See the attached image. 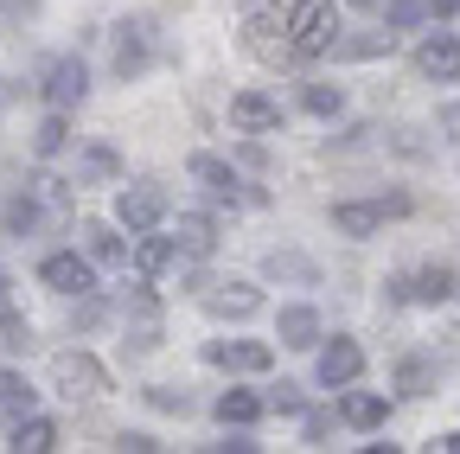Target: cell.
Returning a JSON list of instances; mask_svg holds the SVG:
<instances>
[{"mask_svg":"<svg viewBox=\"0 0 460 454\" xmlns=\"http://www.w3.org/2000/svg\"><path fill=\"white\" fill-rule=\"evenodd\" d=\"M275 7L288 13V39H295V65L307 58H326V51L339 45V13L326 7V0H275Z\"/></svg>","mask_w":460,"mask_h":454,"instance_id":"obj_1","label":"cell"},{"mask_svg":"<svg viewBox=\"0 0 460 454\" xmlns=\"http://www.w3.org/2000/svg\"><path fill=\"white\" fill-rule=\"evenodd\" d=\"M51 390L65 396V404H96V396L109 390V371H102L90 352L65 346V352H51Z\"/></svg>","mask_w":460,"mask_h":454,"instance_id":"obj_2","label":"cell"},{"mask_svg":"<svg viewBox=\"0 0 460 454\" xmlns=\"http://www.w3.org/2000/svg\"><path fill=\"white\" fill-rule=\"evenodd\" d=\"M160 218H166V186L135 180V186L115 192V224H122V231H154Z\"/></svg>","mask_w":460,"mask_h":454,"instance_id":"obj_3","label":"cell"},{"mask_svg":"<svg viewBox=\"0 0 460 454\" xmlns=\"http://www.w3.org/2000/svg\"><path fill=\"white\" fill-rule=\"evenodd\" d=\"M39 90H45V102H51V109H65V116H71V109L90 96V71H84V58H71V51H65V58H51Z\"/></svg>","mask_w":460,"mask_h":454,"instance_id":"obj_4","label":"cell"},{"mask_svg":"<svg viewBox=\"0 0 460 454\" xmlns=\"http://www.w3.org/2000/svg\"><path fill=\"white\" fill-rule=\"evenodd\" d=\"M410 211V199H371V205H332V231L339 237H371V231H384V218H402Z\"/></svg>","mask_w":460,"mask_h":454,"instance_id":"obj_5","label":"cell"},{"mask_svg":"<svg viewBox=\"0 0 460 454\" xmlns=\"http://www.w3.org/2000/svg\"><path fill=\"white\" fill-rule=\"evenodd\" d=\"M250 51L262 65H295V39H288V13L281 7H262L250 20Z\"/></svg>","mask_w":460,"mask_h":454,"instance_id":"obj_6","label":"cell"},{"mask_svg":"<svg viewBox=\"0 0 460 454\" xmlns=\"http://www.w3.org/2000/svg\"><path fill=\"white\" fill-rule=\"evenodd\" d=\"M39 281H45V289H58V295H90V289H96V263L77 256V250H58V256L39 263Z\"/></svg>","mask_w":460,"mask_h":454,"instance_id":"obj_7","label":"cell"},{"mask_svg":"<svg viewBox=\"0 0 460 454\" xmlns=\"http://www.w3.org/2000/svg\"><path fill=\"white\" fill-rule=\"evenodd\" d=\"M147 65H154V26L147 20L115 26V77H141Z\"/></svg>","mask_w":460,"mask_h":454,"instance_id":"obj_8","label":"cell"},{"mask_svg":"<svg viewBox=\"0 0 460 454\" xmlns=\"http://www.w3.org/2000/svg\"><path fill=\"white\" fill-rule=\"evenodd\" d=\"M416 71L435 77V84H460V39L454 32H435L416 45Z\"/></svg>","mask_w":460,"mask_h":454,"instance_id":"obj_9","label":"cell"},{"mask_svg":"<svg viewBox=\"0 0 460 454\" xmlns=\"http://www.w3.org/2000/svg\"><path fill=\"white\" fill-rule=\"evenodd\" d=\"M230 122L243 135H269V129H281V102L269 90H243V96H230Z\"/></svg>","mask_w":460,"mask_h":454,"instance_id":"obj_10","label":"cell"},{"mask_svg":"<svg viewBox=\"0 0 460 454\" xmlns=\"http://www.w3.org/2000/svg\"><path fill=\"white\" fill-rule=\"evenodd\" d=\"M365 371V352H358V339H332V346H320V384L326 390H345V384H358Z\"/></svg>","mask_w":460,"mask_h":454,"instance_id":"obj_11","label":"cell"},{"mask_svg":"<svg viewBox=\"0 0 460 454\" xmlns=\"http://www.w3.org/2000/svg\"><path fill=\"white\" fill-rule=\"evenodd\" d=\"M205 359H211V365H224V371H250V378L275 365V352L262 346V339H217Z\"/></svg>","mask_w":460,"mask_h":454,"instance_id":"obj_12","label":"cell"},{"mask_svg":"<svg viewBox=\"0 0 460 454\" xmlns=\"http://www.w3.org/2000/svg\"><path fill=\"white\" fill-rule=\"evenodd\" d=\"M205 314H217V320H250V314H262V289H250V281H217V289L205 295Z\"/></svg>","mask_w":460,"mask_h":454,"instance_id":"obj_13","label":"cell"},{"mask_svg":"<svg viewBox=\"0 0 460 454\" xmlns=\"http://www.w3.org/2000/svg\"><path fill=\"white\" fill-rule=\"evenodd\" d=\"M128 339L141 352L160 346V301H154V289H128Z\"/></svg>","mask_w":460,"mask_h":454,"instance_id":"obj_14","label":"cell"},{"mask_svg":"<svg viewBox=\"0 0 460 454\" xmlns=\"http://www.w3.org/2000/svg\"><path fill=\"white\" fill-rule=\"evenodd\" d=\"M262 410H269V396L237 390V384H230V390L217 396V423H224V429H250V423H262Z\"/></svg>","mask_w":460,"mask_h":454,"instance_id":"obj_15","label":"cell"},{"mask_svg":"<svg viewBox=\"0 0 460 454\" xmlns=\"http://www.w3.org/2000/svg\"><path fill=\"white\" fill-rule=\"evenodd\" d=\"M172 244H180V256H211L217 250V224L205 218V211H180V231H172Z\"/></svg>","mask_w":460,"mask_h":454,"instance_id":"obj_16","label":"cell"},{"mask_svg":"<svg viewBox=\"0 0 460 454\" xmlns=\"http://www.w3.org/2000/svg\"><path fill=\"white\" fill-rule=\"evenodd\" d=\"M275 339H281V346H295V352L320 346V314H314V307H281V320H275Z\"/></svg>","mask_w":460,"mask_h":454,"instance_id":"obj_17","label":"cell"},{"mask_svg":"<svg viewBox=\"0 0 460 454\" xmlns=\"http://www.w3.org/2000/svg\"><path fill=\"white\" fill-rule=\"evenodd\" d=\"M172 263H180V244L141 231V244H135V275H141V281H154V275H166Z\"/></svg>","mask_w":460,"mask_h":454,"instance_id":"obj_18","label":"cell"},{"mask_svg":"<svg viewBox=\"0 0 460 454\" xmlns=\"http://www.w3.org/2000/svg\"><path fill=\"white\" fill-rule=\"evenodd\" d=\"M7 448H13V454H45V448H58V429H51V416H39V410H26V416L13 423V435H7Z\"/></svg>","mask_w":460,"mask_h":454,"instance_id":"obj_19","label":"cell"},{"mask_svg":"<svg viewBox=\"0 0 460 454\" xmlns=\"http://www.w3.org/2000/svg\"><path fill=\"white\" fill-rule=\"evenodd\" d=\"M339 416L352 423V429H384V416H390V404L377 390H345L339 396Z\"/></svg>","mask_w":460,"mask_h":454,"instance_id":"obj_20","label":"cell"},{"mask_svg":"<svg viewBox=\"0 0 460 454\" xmlns=\"http://www.w3.org/2000/svg\"><path fill=\"white\" fill-rule=\"evenodd\" d=\"M77 237H84V256L90 263H128V244L122 237H115V224H77Z\"/></svg>","mask_w":460,"mask_h":454,"instance_id":"obj_21","label":"cell"},{"mask_svg":"<svg viewBox=\"0 0 460 454\" xmlns=\"http://www.w3.org/2000/svg\"><path fill=\"white\" fill-rule=\"evenodd\" d=\"M402 295H410V301H447L454 295V269L447 263H429V269H416V281H410V289H402Z\"/></svg>","mask_w":460,"mask_h":454,"instance_id":"obj_22","label":"cell"},{"mask_svg":"<svg viewBox=\"0 0 460 454\" xmlns=\"http://www.w3.org/2000/svg\"><path fill=\"white\" fill-rule=\"evenodd\" d=\"M122 174V160H115V147H84L77 154V186H102Z\"/></svg>","mask_w":460,"mask_h":454,"instance_id":"obj_23","label":"cell"},{"mask_svg":"<svg viewBox=\"0 0 460 454\" xmlns=\"http://www.w3.org/2000/svg\"><path fill=\"white\" fill-rule=\"evenodd\" d=\"M192 180H205L211 192H230V199H237V174H230V160H217V154H192Z\"/></svg>","mask_w":460,"mask_h":454,"instance_id":"obj_24","label":"cell"},{"mask_svg":"<svg viewBox=\"0 0 460 454\" xmlns=\"http://www.w3.org/2000/svg\"><path fill=\"white\" fill-rule=\"evenodd\" d=\"M65 147H71V122H65V109H51V116L39 122V135H32V154L51 160V154H65Z\"/></svg>","mask_w":460,"mask_h":454,"instance_id":"obj_25","label":"cell"},{"mask_svg":"<svg viewBox=\"0 0 460 454\" xmlns=\"http://www.w3.org/2000/svg\"><path fill=\"white\" fill-rule=\"evenodd\" d=\"M0 410H7V416H26L32 410V384L20 371H0Z\"/></svg>","mask_w":460,"mask_h":454,"instance_id":"obj_26","label":"cell"},{"mask_svg":"<svg viewBox=\"0 0 460 454\" xmlns=\"http://www.w3.org/2000/svg\"><path fill=\"white\" fill-rule=\"evenodd\" d=\"M332 51H339V58H377V51H390V32H371V39H339Z\"/></svg>","mask_w":460,"mask_h":454,"instance_id":"obj_27","label":"cell"},{"mask_svg":"<svg viewBox=\"0 0 460 454\" xmlns=\"http://www.w3.org/2000/svg\"><path fill=\"white\" fill-rule=\"evenodd\" d=\"M32 224H39V205H32V199H13V205H7V237H26Z\"/></svg>","mask_w":460,"mask_h":454,"instance_id":"obj_28","label":"cell"},{"mask_svg":"<svg viewBox=\"0 0 460 454\" xmlns=\"http://www.w3.org/2000/svg\"><path fill=\"white\" fill-rule=\"evenodd\" d=\"M307 109H314V116H339L345 96H339V90H326V84H307Z\"/></svg>","mask_w":460,"mask_h":454,"instance_id":"obj_29","label":"cell"},{"mask_svg":"<svg viewBox=\"0 0 460 454\" xmlns=\"http://www.w3.org/2000/svg\"><path fill=\"white\" fill-rule=\"evenodd\" d=\"M396 384H402V390H410V396H422V390H429V365H422V359H402V371H396Z\"/></svg>","mask_w":460,"mask_h":454,"instance_id":"obj_30","label":"cell"},{"mask_svg":"<svg viewBox=\"0 0 460 454\" xmlns=\"http://www.w3.org/2000/svg\"><path fill=\"white\" fill-rule=\"evenodd\" d=\"M269 410H281V416H295V410H301V384H281V390L269 396Z\"/></svg>","mask_w":460,"mask_h":454,"instance_id":"obj_31","label":"cell"},{"mask_svg":"<svg viewBox=\"0 0 460 454\" xmlns=\"http://www.w3.org/2000/svg\"><path fill=\"white\" fill-rule=\"evenodd\" d=\"M0 326H20V301H13V281L0 275Z\"/></svg>","mask_w":460,"mask_h":454,"instance_id":"obj_32","label":"cell"},{"mask_svg":"<svg viewBox=\"0 0 460 454\" xmlns=\"http://www.w3.org/2000/svg\"><path fill=\"white\" fill-rule=\"evenodd\" d=\"M429 7H422V0H390V26H410V20H422Z\"/></svg>","mask_w":460,"mask_h":454,"instance_id":"obj_33","label":"cell"},{"mask_svg":"<svg viewBox=\"0 0 460 454\" xmlns=\"http://www.w3.org/2000/svg\"><path fill=\"white\" fill-rule=\"evenodd\" d=\"M115 448H122V454H154L160 441L154 435H115Z\"/></svg>","mask_w":460,"mask_h":454,"instance_id":"obj_34","label":"cell"},{"mask_svg":"<svg viewBox=\"0 0 460 454\" xmlns=\"http://www.w3.org/2000/svg\"><path fill=\"white\" fill-rule=\"evenodd\" d=\"M217 454H256V441L250 435H230V441H217Z\"/></svg>","mask_w":460,"mask_h":454,"instance_id":"obj_35","label":"cell"},{"mask_svg":"<svg viewBox=\"0 0 460 454\" xmlns=\"http://www.w3.org/2000/svg\"><path fill=\"white\" fill-rule=\"evenodd\" d=\"M429 448H435V454H460V429H454V435H435Z\"/></svg>","mask_w":460,"mask_h":454,"instance_id":"obj_36","label":"cell"},{"mask_svg":"<svg viewBox=\"0 0 460 454\" xmlns=\"http://www.w3.org/2000/svg\"><path fill=\"white\" fill-rule=\"evenodd\" d=\"M454 7H460V0H429V13H435V20H447Z\"/></svg>","mask_w":460,"mask_h":454,"instance_id":"obj_37","label":"cell"},{"mask_svg":"<svg viewBox=\"0 0 460 454\" xmlns=\"http://www.w3.org/2000/svg\"><path fill=\"white\" fill-rule=\"evenodd\" d=\"M352 7H377V0H352Z\"/></svg>","mask_w":460,"mask_h":454,"instance_id":"obj_38","label":"cell"}]
</instances>
